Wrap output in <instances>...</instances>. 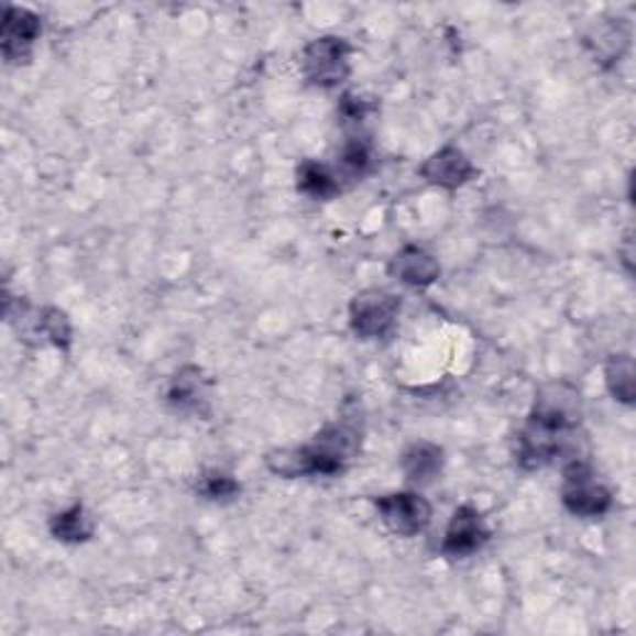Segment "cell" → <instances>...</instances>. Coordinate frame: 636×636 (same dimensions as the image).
Returning a JSON list of instances; mask_svg holds the SVG:
<instances>
[{"label": "cell", "instance_id": "1", "mask_svg": "<svg viewBox=\"0 0 636 636\" xmlns=\"http://www.w3.org/2000/svg\"><path fill=\"white\" fill-rule=\"evenodd\" d=\"M582 418V401L570 383H552L539 391L527 428L519 436L517 460L527 470H537L555 458L574 456V430Z\"/></svg>", "mask_w": 636, "mask_h": 636}, {"label": "cell", "instance_id": "2", "mask_svg": "<svg viewBox=\"0 0 636 636\" xmlns=\"http://www.w3.org/2000/svg\"><path fill=\"white\" fill-rule=\"evenodd\" d=\"M361 448V430L353 420L343 418L324 428L314 442L292 450H276L266 456V468L278 478L336 475Z\"/></svg>", "mask_w": 636, "mask_h": 636}, {"label": "cell", "instance_id": "3", "mask_svg": "<svg viewBox=\"0 0 636 636\" xmlns=\"http://www.w3.org/2000/svg\"><path fill=\"white\" fill-rule=\"evenodd\" d=\"M351 53L349 41L336 35L316 37L304 47V75L316 88H336L351 75Z\"/></svg>", "mask_w": 636, "mask_h": 636}, {"label": "cell", "instance_id": "4", "mask_svg": "<svg viewBox=\"0 0 636 636\" xmlns=\"http://www.w3.org/2000/svg\"><path fill=\"white\" fill-rule=\"evenodd\" d=\"M398 314L401 298L391 292H383V288H365V292L353 296L349 306L351 329L365 341L388 336L395 329Z\"/></svg>", "mask_w": 636, "mask_h": 636}, {"label": "cell", "instance_id": "5", "mask_svg": "<svg viewBox=\"0 0 636 636\" xmlns=\"http://www.w3.org/2000/svg\"><path fill=\"white\" fill-rule=\"evenodd\" d=\"M562 503L572 515L594 519L612 509V493L600 485L584 460H570L564 468V487Z\"/></svg>", "mask_w": 636, "mask_h": 636}, {"label": "cell", "instance_id": "6", "mask_svg": "<svg viewBox=\"0 0 636 636\" xmlns=\"http://www.w3.org/2000/svg\"><path fill=\"white\" fill-rule=\"evenodd\" d=\"M383 525L398 537H416L430 525L432 509L418 493H393L375 500Z\"/></svg>", "mask_w": 636, "mask_h": 636}, {"label": "cell", "instance_id": "7", "mask_svg": "<svg viewBox=\"0 0 636 636\" xmlns=\"http://www.w3.org/2000/svg\"><path fill=\"white\" fill-rule=\"evenodd\" d=\"M41 18L28 8L8 6L3 13V31H0V47L8 63H28L33 55V45L41 35Z\"/></svg>", "mask_w": 636, "mask_h": 636}, {"label": "cell", "instance_id": "8", "mask_svg": "<svg viewBox=\"0 0 636 636\" xmlns=\"http://www.w3.org/2000/svg\"><path fill=\"white\" fill-rule=\"evenodd\" d=\"M487 527L483 523V515L478 513L472 505H462L456 509L450 525L446 529V537H442L440 552L452 560H460V557L475 555L480 547L487 542Z\"/></svg>", "mask_w": 636, "mask_h": 636}, {"label": "cell", "instance_id": "9", "mask_svg": "<svg viewBox=\"0 0 636 636\" xmlns=\"http://www.w3.org/2000/svg\"><path fill=\"white\" fill-rule=\"evenodd\" d=\"M475 175L472 162L458 147H442L420 165V177L442 189H458Z\"/></svg>", "mask_w": 636, "mask_h": 636}, {"label": "cell", "instance_id": "10", "mask_svg": "<svg viewBox=\"0 0 636 636\" xmlns=\"http://www.w3.org/2000/svg\"><path fill=\"white\" fill-rule=\"evenodd\" d=\"M388 272H391V276H395L403 284L426 288V286L438 282L440 264H438L436 256L426 252V249L403 246L401 252L391 259Z\"/></svg>", "mask_w": 636, "mask_h": 636}, {"label": "cell", "instance_id": "11", "mask_svg": "<svg viewBox=\"0 0 636 636\" xmlns=\"http://www.w3.org/2000/svg\"><path fill=\"white\" fill-rule=\"evenodd\" d=\"M167 401L177 410H185V413H199L201 408H205L207 383H205V375H201V371L195 369V365H187V369H182L169 383Z\"/></svg>", "mask_w": 636, "mask_h": 636}, {"label": "cell", "instance_id": "12", "mask_svg": "<svg viewBox=\"0 0 636 636\" xmlns=\"http://www.w3.org/2000/svg\"><path fill=\"white\" fill-rule=\"evenodd\" d=\"M296 187L311 199H333L341 191V182L321 162L306 160L296 169Z\"/></svg>", "mask_w": 636, "mask_h": 636}, {"label": "cell", "instance_id": "13", "mask_svg": "<svg viewBox=\"0 0 636 636\" xmlns=\"http://www.w3.org/2000/svg\"><path fill=\"white\" fill-rule=\"evenodd\" d=\"M51 533L55 539H61V542L80 545V542H88V539L92 537L95 523L88 509H85L83 505H73L51 519Z\"/></svg>", "mask_w": 636, "mask_h": 636}, {"label": "cell", "instance_id": "14", "mask_svg": "<svg viewBox=\"0 0 636 636\" xmlns=\"http://www.w3.org/2000/svg\"><path fill=\"white\" fill-rule=\"evenodd\" d=\"M403 472L413 483H430L432 478H438L442 468V450L432 442H416L406 450L403 456Z\"/></svg>", "mask_w": 636, "mask_h": 636}, {"label": "cell", "instance_id": "15", "mask_svg": "<svg viewBox=\"0 0 636 636\" xmlns=\"http://www.w3.org/2000/svg\"><path fill=\"white\" fill-rule=\"evenodd\" d=\"M606 385H610V393L614 395V401H622L629 406L634 403V388H636V381H634V361L632 355L619 353V355H612L610 363H606Z\"/></svg>", "mask_w": 636, "mask_h": 636}, {"label": "cell", "instance_id": "16", "mask_svg": "<svg viewBox=\"0 0 636 636\" xmlns=\"http://www.w3.org/2000/svg\"><path fill=\"white\" fill-rule=\"evenodd\" d=\"M35 331L43 333L47 341L57 346V349H67V346H70V339H73V329H70V321H67L65 311H61V308H53V306H47V308H43L41 314H37Z\"/></svg>", "mask_w": 636, "mask_h": 636}, {"label": "cell", "instance_id": "17", "mask_svg": "<svg viewBox=\"0 0 636 636\" xmlns=\"http://www.w3.org/2000/svg\"><path fill=\"white\" fill-rule=\"evenodd\" d=\"M594 41H590L594 45V53L600 57H606V61H614V57H619L626 45H629V33L624 31L622 23H606L602 28H596V33L592 35Z\"/></svg>", "mask_w": 636, "mask_h": 636}, {"label": "cell", "instance_id": "18", "mask_svg": "<svg viewBox=\"0 0 636 636\" xmlns=\"http://www.w3.org/2000/svg\"><path fill=\"white\" fill-rule=\"evenodd\" d=\"M239 483L231 475H224V472H207V475L199 478L197 483V493L205 495L207 500H229L239 495Z\"/></svg>", "mask_w": 636, "mask_h": 636}, {"label": "cell", "instance_id": "19", "mask_svg": "<svg viewBox=\"0 0 636 636\" xmlns=\"http://www.w3.org/2000/svg\"><path fill=\"white\" fill-rule=\"evenodd\" d=\"M341 162H343V167L351 172V175H363V172L369 169V165H371L369 144L361 142V140H349L343 144Z\"/></svg>", "mask_w": 636, "mask_h": 636}, {"label": "cell", "instance_id": "20", "mask_svg": "<svg viewBox=\"0 0 636 636\" xmlns=\"http://www.w3.org/2000/svg\"><path fill=\"white\" fill-rule=\"evenodd\" d=\"M341 110L343 114L349 120H361L365 112H369V105L361 102V100H355L353 95H343V102H341Z\"/></svg>", "mask_w": 636, "mask_h": 636}]
</instances>
